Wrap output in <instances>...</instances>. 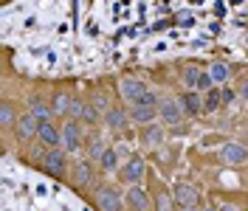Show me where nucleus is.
Returning a JSON list of instances; mask_svg holds the SVG:
<instances>
[{
  "mask_svg": "<svg viewBox=\"0 0 248 211\" xmlns=\"http://www.w3.org/2000/svg\"><path fill=\"white\" fill-rule=\"evenodd\" d=\"M240 96H248V85H243V88H240Z\"/></svg>",
  "mask_w": 248,
  "mask_h": 211,
  "instance_id": "nucleus-27",
  "label": "nucleus"
},
{
  "mask_svg": "<svg viewBox=\"0 0 248 211\" xmlns=\"http://www.w3.org/2000/svg\"><path fill=\"white\" fill-rule=\"evenodd\" d=\"M220 211H237V209H234V206H223Z\"/></svg>",
  "mask_w": 248,
  "mask_h": 211,
  "instance_id": "nucleus-28",
  "label": "nucleus"
},
{
  "mask_svg": "<svg viewBox=\"0 0 248 211\" xmlns=\"http://www.w3.org/2000/svg\"><path fill=\"white\" fill-rule=\"evenodd\" d=\"M127 206L133 211H144L147 209V195L141 192L139 186H130V192H127Z\"/></svg>",
  "mask_w": 248,
  "mask_h": 211,
  "instance_id": "nucleus-8",
  "label": "nucleus"
},
{
  "mask_svg": "<svg viewBox=\"0 0 248 211\" xmlns=\"http://www.w3.org/2000/svg\"><path fill=\"white\" fill-rule=\"evenodd\" d=\"M119 178H122L124 183H130V186H133V183H139L141 178H144V161H141V158H133V161L122 169V175H119Z\"/></svg>",
  "mask_w": 248,
  "mask_h": 211,
  "instance_id": "nucleus-3",
  "label": "nucleus"
},
{
  "mask_svg": "<svg viewBox=\"0 0 248 211\" xmlns=\"http://www.w3.org/2000/svg\"><path fill=\"white\" fill-rule=\"evenodd\" d=\"M198 79H201V71H198V68H189V71L184 74V82L192 88V90H198Z\"/></svg>",
  "mask_w": 248,
  "mask_h": 211,
  "instance_id": "nucleus-17",
  "label": "nucleus"
},
{
  "mask_svg": "<svg viewBox=\"0 0 248 211\" xmlns=\"http://www.w3.org/2000/svg\"><path fill=\"white\" fill-rule=\"evenodd\" d=\"M46 166H48V172L51 175H62V169H65V158H62V152L60 150H51L46 155Z\"/></svg>",
  "mask_w": 248,
  "mask_h": 211,
  "instance_id": "nucleus-9",
  "label": "nucleus"
},
{
  "mask_svg": "<svg viewBox=\"0 0 248 211\" xmlns=\"http://www.w3.org/2000/svg\"><path fill=\"white\" fill-rule=\"evenodd\" d=\"M85 119H96V110H91V107H85Z\"/></svg>",
  "mask_w": 248,
  "mask_h": 211,
  "instance_id": "nucleus-26",
  "label": "nucleus"
},
{
  "mask_svg": "<svg viewBox=\"0 0 248 211\" xmlns=\"http://www.w3.org/2000/svg\"><path fill=\"white\" fill-rule=\"evenodd\" d=\"M77 181H79V183L91 181V172H88V169H85V164H77Z\"/></svg>",
  "mask_w": 248,
  "mask_h": 211,
  "instance_id": "nucleus-22",
  "label": "nucleus"
},
{
  "mask_svg": "<svg viewBox=\"0 0 248 211\" xmlns=\"http://www.w3.org/2000/svg\"><path fill=\"white\" fill-rule=\"evenodd\" d=\"M31 113H34V116H37L40 121H48V107H43V105H34V110H31Z\"/></svg>",
  "mask_w": 248,
  "mask_h": 211,
  "instance_id": "nucleus-23",
  "label": "nucleus"
},
{
  "mask_svg": "<svg viewBox=\"0 0 248 211\" xmlns=\"http://www.w3.org/2000/svg\"><path fill=\"white\" fill-rule=\"evenodd\" d=\"M37 136L43 138L46 144H51V147L60 144V133H57V127H54L51 121H40V133H37Z\"/></svg>",
  "mask_w": 248,
  "mask_h": 211,
  "instance_id": "nucleus-10",
  "label": "nucleus"
},
{
  "mask_svg": "<svg viewBox=\"0 0 248 211\" xmlns=\"http://www.w3.org/2000/svg\"><path fill=\"white\" fill-rule=\"evenodd\" d=\"M102 166H105V169H113V166H116V152L113 150L102 152Z\"/></svg>",
  "mask_w": 248,
  "mask_h": 211,
  "instance_id": "nucleus-19",
  "label": "nucleus"
},
{
  "mask_svg": "<svg viewBox=\"0 0 248 211\" xmlns=\"http://www.w3.org/2000/svg\"><path fill=\"white\" fill-rule=\"evenodd\" d=\"M62 138H65V147L71 152L79 150V127L77 124H65V133H62Z\"/></svg>",
  "mask_w": 248,
  "mask_h": 211,
  "instance_id": "nucleus-12",
  "label": "nucleus"
},
{
  "mask_svg": "<svg viewBox=\"0 0 248 211\" xmlns=\"http://www.w3.org/2000/svg\"><path fill=\"white\" fill-rule=\"evenodd\" d=\"M184 107H186V113H192V116H198L201 113V107H203V102H201V96L195 90H189L184 96Z\"/></svg>",
  "mask_w": 248,
  "mask_h": 211,
  "instance_id": "nucleus-13",
  "label": "nucleus"
},
{
  "mask_svg": "<svg viewBox=\"0 0 248 211\" xmlns=\"http://www.w3.org/2000/svg\"><path fill=\"white\" fill-rule=\"evenodd\" d=\"M161 116H164V121H170V124H178L181 121V116H184V110L178 107V102H172V99H167V102H161Z\"/></svg>",
  "mask_w": 248,
  "mask_h": 211,
  "instance_id": "nucleus-7",
  "label": "nucleus"
},
{
  "mask_svg": "<svg viewBox=\"0 0 248 211\" xmlns=\"http://www.w3.org/2000/svg\"><path fill=\"white\" fill-rule=\"evenodd\" d=\"M220 99H223V93L220 90H209V96H206V102H203V110H217V105H220Z\"/></svg>",
  "mask_w": 248,
  "mask_h": 211,
  "instance_id": "nucleus-16",
  "label": "nucleus"
},
{
  "mask_svg": "<svg viewBox=\"0 0 248 211\" xmlns=\"http://www.w3.org/2000/svg\"><path fill=\"white\" fill-rule=\"evenodd\" d=\"M136 105H150V107H158V96H155V93H144V96H141L139 102H136Z\"/></svg>",
  "mask_w": 248,
  "mask_h": 211,
  "instance_id": "nucleus-20",
  "label": "nucleus"
},
{
  "mask_svg": "<svg viewBox=\"0 0 248 211\" xmlns=\"http://www.w3.org/2000/svg\"><path fill=\"white\" fill-rule=\"evenodd\" d=\"M192 3H203V0H192Z\"/></svg>",
  "mask_w": 248,
  "mask_h": 211,
  "instance_id": "nucleus-29",
  "label": "nucleus"
},
{
  "mask_svg": "<svg viewBox=\"0 0 248 211\" xmlns=\"http://www.w3.org/2000/svg\"><path fill=\"white\" fill-rule=\"evenodd\" d=\"M9 121H12V110H9V107H3V124H9Z\"/></svg>",
  "mask_w": 248,
  "mask_h": 211,
  "instance_id": "nucleus-25",
  "label": "nucleus"
},
{
  "mask_svg": "<svg viewBox=\"0 0 248 211\" xmlns=\"http://www.w3.org/2000/svg\"><path fill=\"white\" fill-rule=\"evenodd\" d=\"M220 158H223L226 164H246L248 152H246V147H240V144H223Z\"/></svg>",
  "mask_w": 248,
  "mask_h": 211,
  "instance_id": "nucleus-2",
  "label": "nucleus"
},
{
  "mask_svg": "<svg viewBox=\"0 0 248 211\" xmlns=\"http://www.w3.org/2000/svg\"><path fill=\"white\" fill-rule=\"evenodd\" d=\"M57 110H62V113H65V110H71V107H68V99H65V96H57Z\"/></svg>",
  "mask_w": 248,
  "mask_h": 211,
  "instance_id": "nucleus-24",
  "label": "nucleus"
},
{
  "mask_svg": "<svg viewBox=\"0 0 248 211\" xmlns=\"http://www.w3.org/2000/svg\"><path fill=\"white\" fill-rule=\"evenodd\" d=\"M144 211H147V209H144Z\"/></svg>",
  "mask_w": 248,
  "mask_h": 211,
  "instance_id": "nucleus-30",
  "label": "nucleus"
},
{
  "mask_svg": "<svg viewBox=\"0 0 248 211\" xmlns=\"http://www.w3.org/2000/svg\"><path fill=\"white\" fill-rule=\"evenodd\" d=\"M175 200H178L184 209H195L198 200H201V195H198L195 186H189V183H178V186H175Z\"/></svg>",
  "mask_w": 248,
  "mask_h": 211,
  "instance_id": "nucleus-1",
  "label": "nucleus"
},
{
  "mask_svg": "<svg viewBox=\"0 0 248 211\" xmlns=\"http://www.w3.org/2000/svg\"><path fill=\"white\" fill-rule=\"evenodd\" d=\"M212 82H215L212 74H201V79H198V90H209V88H212Z\"/></svg>",
  "mask_w": 248,
  "mask_h": 211,
  "instance_id": "nucleus-21",
  "label": "nucleus"
},
{
  "mask_svg": "<svg viewBox=\"0 0 248 211\" xmlns=\"http://www.w3.org/2000/svg\"><path fill=\"white\" fill-rule=\"evenodd\" d=\"M144 93H147V88L141 85L139 79H124V82H122V96L127 99V102H133V105H136Z\"/></svg>",
  "mask_w": 248,
  "mask_h": 211,
  "instance_id": "nucleus-4",
  "label": "nucleus"
},
{
  "mask_svg": "<svg viewBox=\"0 0 248 211\" xmlns=\"http://www.w3.org/2000/svg\"><path fill=\"white\" fill-rule=\"evenodd\" d=\"M99 209L102 211H122V197L116 195L113 189L99 192Z\"/></svg>",
  "mask_w": 248,
  "mask_h": 211,
  "instance_id": "nucleus-5",
  "label": "nucleus"
},
{
  "mask_svg": "<svg viewBox=\"0 0 248 211\" xmlns=\"http://www.w3.org/2000/svg\"><path fill=\"white\" fill-rule=\"evenodd\" d=\"M144 141H147V144H161V130H158V127H150V130L144 133Z\"/></svg>",
  "mask_w": 248,
  "mask_h": 211,
  "instance_id": "nucleus-18",
  "label": "nucleus"
},
{
  "mask_svg": "<svg viewBox=\"0 0 248 211\" xmlns=\"http://www.w3.org/2000/svg\"><path fill=\"white\" fill-rule=\"evenodd\" d=\"M105 119H108V124L113 127V130H122L124 124H127V116H124L122 110H108V116H105Z\"/></svg>",
  "mask_w": 248,
  "mask_h": 211,
  "instance_id": "nucleus-14",
  "label": "nucleus"
},
{
  "mask_svg": "<svg viewBox=\"0 0 248 211\" xmlns=\"http://www.w3.org/2000/svg\"><path fill=\"white\" fill-rule=\"evenodd\" d=\"M34 133H40V119H37L34 113L17 121V136H20V138H31Z\"/></svg>",
  "mask_w": 248,
  "mask_h": 211,
  "instance_id": "nucleus-6",
  "label": "nucleus"
},
{
  "mask_svg": "<svg viewBox=\"0 0 248 211\" xmlns=\"http://www.w3.org/2000/svg\"><path fill=\"white\" fill-rule=\"evenodd\" d=\"M229 74H232V71H229L226 62H215V65H212V79H215V82H226Z\"/></svg>",
  "mask_w": 248,
  "mask_h": 211,
  "instance_id": "nucleus-15",
  "label": "nucleus"
},
{
  "mask_svg": "<svg viewBox=\"0 0 248 211\" xmlns=\"http://www.w3.org/2000/svg\"><path fill=\"white\" fill-rule=\"evenodd\" d=\"M155 110L158 107H150V105H133V110H130V116H133V121H150V119H155Z\"/></svg>",
  "mask_w": 248,
  "mask_h": 211,
  "instance_id": "nucleus-11",
  "label": "nucleus"
},
{
  "mask_svg": "<svg viewBox=\"0 0 248 211\" xmlns=\"http://www.w3.org/2000/svg\"><path fill=\"white\" fill-rule=\"evenodd\" d=\"M209 211H212V209H209Z\"/></svg>",
  "mask_w": 248,
  "mask_h": 211,
  "instance_id": "nucleus-31",
  "label": "nucleus"
}]
</instances>
